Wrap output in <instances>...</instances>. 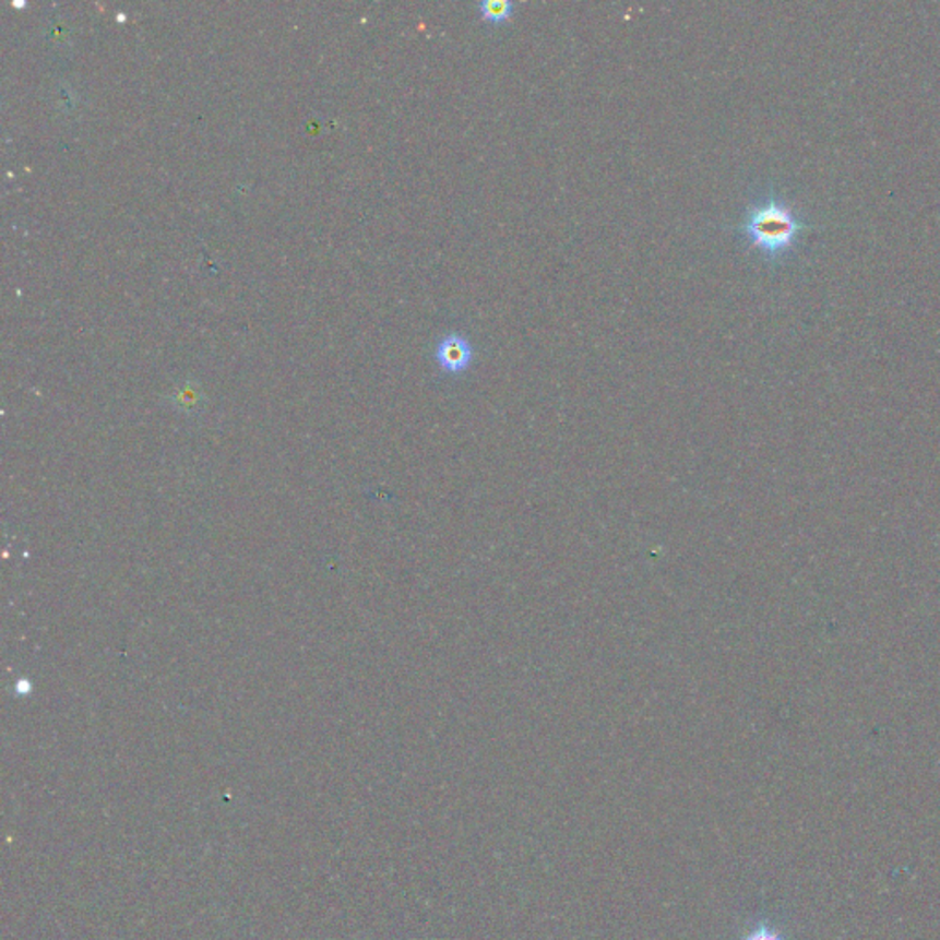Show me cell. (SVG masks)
<instances>
[{"mask_svg":"<svg viewBox=\"0 0 940 940\" xmlns=\"http://www.w3.org/2000/svg\"><path fill=\"white\" fill-rule=\"evenodd\" d=\"M514 8L516 4L513 0H484V2H479L476 10H478L479 17L487 23L502 24L513 17Z\"/></svg>","mask_w":940,"mask_h":940,"instance_id":"3957f363","label":"cell"},{"mask_svg":"<svg viewBox=\"0 0 940 940\" xmlns=\"http://www.w3.org/2000/svg\"><path fill=\"white\" fill-rule=\"evenodd\" d=\"M812 226L805 223L790 202L777 193L751 202L737 230L768 261H777L796 249L801 231Z\"/></svg>","mask_w":940,"mask_h":940,"instance_id":"6da1fadb","label":"cell"},{"mask_svg":"<svg viewBox=\"0 0 940 940\" xmlns=\"http://www.w3.org/2000/svg\"><path fill=\"white\" fill-rule=\"evenodd\" d=\"M740 940H788L785 933H783V929L777 928L775 924L768 923V920H761V923H757L753 928L748 931V933L742 937Z\"/></svg>","mask_w":940,"mask_h":940,"instance_id":"277c9868","label":"cell"},{"mask_svg":"<svg viewBox=\"0 0 940 940\" xmlns=\"http://www.w3.org/2000/svg\"><path fill=\"white\" fill-rule=\"evenodd\" d=\"M436 360L447 376H462L474 362L473 344L462 333H449L436 346Z\"/></svg>","mask_w":940,"mask_h":940,"instance_id":"7a4b0ae2","label":"cell"}]
</instances>
